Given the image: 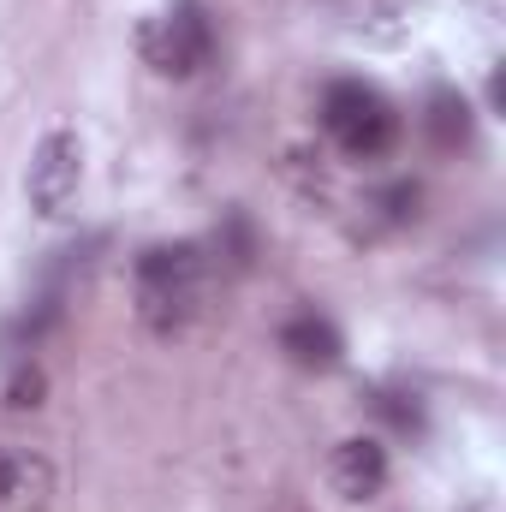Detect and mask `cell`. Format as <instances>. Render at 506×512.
<instances>
[{"mask_svg": "<svg viewBox=\"0 0 506 512\" xmlns=\"http://www.w3.org/2000/svg\"><path fill=\"white\" fill-rule=\"evenodd\" d=\"M423 126H429V143H435V149H465V143H471V102L453 96V90H435Z\"/></svg>", "mask_w": 506, "mask_h": 512, "instance_id": "obj_8", "label": "cell"}, {"mask_svg": "<svg viewBox=\"0 0 506 512\" xmlns=\"http://www.w3.org/2000/svg\"><path fill=\"white\" fill-rule=\"evenodd\" d=\"M143 60L161 78H197L215 60V18L203 0H173L161 18L143 24Z\"/></svg>", "mask_w": 506, "mask_h": 512, "instance_id": "obj_3", "label": "cell"}, {"mask_svg": "<svg viewBox=\"0 0 506 512\" xmlns=\"http://www.w3.org/2000/svg\"><path fill=\"white\" fill-rule=\"evenodd\" d=\"M417 203H423V191H417V185H393V191H381L387 221H411V215H417Z\"/></svg>", "mask_w": 506, "mask_h": 512, "instance_id": "obj_12", "label": "cell"}, {"mask_svg": "<svg viewBox=\"0 0 506 512\" xmlns=\"http://www.w3.org/2000/svg\"><path fill=\"white\" fill-rule=\"evenodd\" d=\"M280 352H286L298 370H334L340 352H346V340H340V328H334L328 316L304 310V316H292V322L280 328Z\"/></svg>", "mask_w": 506, "mask_h": 512, "instance_id": "obj_7", "label": "cell"}, {"mask_svg": "<svg viewBox=\"0 0 506 512\" xmlns=\"http://www.w3.org/2000/svg\"><path fill=\"white\" fill-rule=\"evenodd\" d=\"M322 126H328V137H334L352 161H381V155L399 143V114H393V102L381 96L376 84H364V78L328 84V96H322Z\"/></svg>", "mask_w": 506, "mask_h": 512, "instance_id": "obj_2", "label": "cell"}, {"mask_svg": "<svg viewBox=\"0 0 506 512\" xmlns=\"http://www.w3.org/2000/svg\"><path fill=\"white\" fill-rule=\"evenodd\" d=\"M78 179H84V143H78V131L54 126L42 143H36L30 173H24L30 209H36V215H66L72 197H78Z\"/></svg>", "mask_w": 506, "mask_h": 512, "instance_id": "obj_4", "label": "cell"}, {"mask_svg": "<svg viewBox=\"0 0 506 512\" xmlns=\"http://www.w3.org/2000/svg\"><path fill=\"white\" fill-rule=\"evenodd\" d=\"M370 411H376V417H387V423H393L399 435H417V429H423V405H417L411 393L376 387V393H370Z\"/></svg>", "mask_w": 506, "mask_h": 512, "instance_id": "obj_10", "label": "cell"}, {"mask_svg": "<svg viewBox=\"0 0 506 512\" xmlns=\"http://www.w3.org/2000/svg\"><path fill=\"white\" fill-rule=\"evenodd\" d=\"M54 495V465L36 447L0 441V507H36Z\"/></svg>", "mask_w": 506, "mask_h": 512, "instance_id": "obj_6", "label": "cell"}, {"mask_svg": "<svg viewBox=\"0 0 506 512\" xmlns=\"http://www.w3.org/2000/svg\"><path fill=\"white\" fill-rule=\"evenodd\" d=\"M60 310H66V304H60V292H42L30 310H18V322L6 328V352H18V358H24V352H36V346L48 340V328L60 322Z\"/></svg>", "mask_w": 506, "mask_h": 512, "instance_id": "obj_9", "label": "cell"}, {"mask_svg": "<svg viewBox=\"0 0 506 512\" xmlns=\"http://www.w3.org/2000/svg\"><path fill=\"white\" fill-rule=\"evenodd\" d=\"M209 292V251L179 239V245H149L137 256V316L155 334H179Z\"/></svg>", "mask_w": 506, "mask_h": 512, "instance_id": "obj_1", "label": "cell"}, {"mask_svg": "<svg viewBox=\"0 0 506 512\" xmlns=\"http://www.w3.org/2000/svg\"><path fill=\"white\" fill-rule=\"evenodd\" d=\"M42 393H48V376H42L36 364H18L12 382H6V405H12V411H36Z\"/></svg>", "mask_w": 506, "mask_h": 512, "instance_id": "obj_11", "label": "cell"}, {"mask_svg": "<svg viewBox=\"0 0 506 512\" xmlns=\"http://www.w3.org/2000/svg\"><path fill=\"white\" fill-rule=\"evenodd\" d=\"M328 483H334L346 501H370V495H381V489H387V447L370 441V435L340 441L334 459H328Z\"/></svg>", "mask_w": 506, "mask_h": 512, "instance_id": "obj_5", "label": "cell"}]
</instances>
